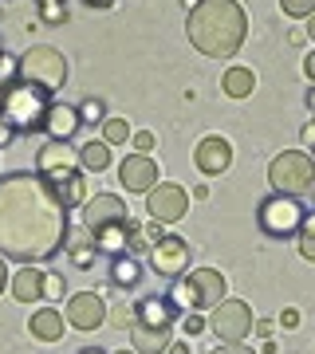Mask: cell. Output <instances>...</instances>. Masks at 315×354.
<instances>
[{
    "label": "cell",
    "instance_id": "1",
    "mask_svg": "<svg viewBox=\"0 0 315 354\" xmlns=\"http://www.w3.org/2000/svg\"><path fill=\"white\" fill-rule=\"evenodd\" d=\"M67 209L39 174L16 169L0 177V256L16 264H44L63 248Z\"/></svg>",
    "mask_w": 315,
    "mask_h": 354
},
{
    "label": "cell",
    "instance_id": "2",
    "mask_svg": "<svg viewBox=\"0 0 315 354\" xmlns=\"http://www.w3.org/2000/svg\"><path fill=\"white\" fill-rule=\"evenodd\" d=\"M186 32H189V44L201 55L228 59V55H237L244 36H249V16H244L237 0H197L189 8Z\"/></svg>",
    "mask_w": 315,
    "mask_h": 354
},
{
    "label": "cell",
    "instance_id": "3",
    "mask_svg": "<svg viewBox=\"0 0 315 354\" xmlns=\"http://www.w3.org/2000/svg\"><path fill=\"white\" fill-rule=\"evenodd\" d=\"M48 106H51V91L36 87V83L12 79V83L0 87V118H4L16 134H32V130L44 127Z\"/></svg>",
    "mask_w": 315,
    "mask_h": 354
},
{
    "label": "cell",
    "instance_id": "4",
    "mask_svg": "<svg viewBox=\"0 0 315 354\" xmlns=\"http://www.w3.org/2000/svg\"><path fill=\"white\" fill-rule=\"evenodd\" d=\"M303 221H307V209H303L300 197H284V193H272L264 201L256 205V225L264 236L272 241H291V236H300Z\"/></svg>",
    "mask_w": 315,
    "mask_h": 354
},
{
    "label": "cell",
    "instance_id": "5",
    "mask_svg": "<svg viewBox=\"0 0 315 354\" xmlns=\"http://www.w3.org/2000/svg\"><path fill=\"white\" fill-rule=\"evenodd\" d=\"M16 79L24 83H36L44 91H60L67 83V59H63L60 48L51 44H32V48L16 59Z\"/></svg>",
    "mask_w": 315,
    "mask_h": 354
},
{
    "label": "cell",
    "instance_id": "6",
    "mask_svg": "<svg viewBox=\"0 0 315 354\" xmlns=\"http://www.w3.org/2000/svg\"><path fill=\"white\" fill-rule=\"evenodd\" d=\"M268 181H272V189L284 193V197H307L315 189V162L312 153L303 150H284L272 158L268 165Z\"/></svg>",
    "mask_w": 315,
    "mask_h": 354
},
{
    "label": "cell",
    "instance_id": "7",
    "mask_svg": "<svg viewBox=\"0 0 315 354\" xmlns=\"http://www.w3.org/2000/svg\"><path fill=\"white\" fill-rule=\"evenodd\" d=\"M205 327L213 330L221 342H244L252 335V307L244 299H221L209 311V323Z\"/></svg>",
    "mask_w": 315,
    "mask_h": 354
},
{
    "label": "cell",
    "instance_id": "8",
    "mask_svg": "<svg viewBox=\"0 0 315 354\" xmlns=\"http://www.w3.org/2000/svg\"><path fill=\"white\" fill-rule=\"evenodd\" d=\"M146 213L162 225H174L189 213V193L181 185H170V181H158L150 193H146Z\"/></svg>",
    "mask_w": 315,
    "mask_h": 354
},
{
    "label": "cell",
    "instance_id": "9",
    "mask_svg": "<svg viewBox=\"0 0 315 354\" xmlns=\"http://www.w3.org/2000/svg\"><path fill=\"white\" fill-rule=\"evenodd\" d=\"M186 264H189V244L181 241V236H170V232H165L162 241L150 244V268L158 272V276L177 279L181 272H186Z\"/></svg>",
    "mask_w": 315,
    "mask_h": 354
},
{
    "label": "cell",
    "instance_id": "10",
    "mask_svg": "<svg viewBox=\"0 0 315 354\" xmlns=\"http://www.w3.org/2000/svg\"><path fill=\"white\" fill-rule=\"evenodd\" d=\"M130 216H126V201L123 197H114V193H95L83 201V225L91 232H99V228H111V225H126Z\"/></svg>",
    "mask_w": 315,
    "mask_h": 354
},
{
    "label": "cell",
    "instance_id": "11",
    "mask_svg": "<svg viewBox=\"0 0 315 354\" xmlns=\"http://www.w3.org/2000/svg\"><path fill=\"white\" fill-rule=\"evenodd\" d=\"M79 169V150H71L67 142H44L36 153V174L44 181H60L63 174Z\"/></svg>",
    "mask_w": 315,
    "mask_h": 354
},
{
    "label": "cell",
    "instance_id": "12",
    "mask_svg": "<svg viewBox=\"0 0 315 354\" xmlns=\"http://www.w3.org/2000/svg\"><path fill=\"white\" fill-rule=\"evenodd\" d=\"M158 177L162 174H158V162L150 153H130L118 165V181L126 185V193H150L158 185Z\"/></svg>",
    "mask_w": 315,
    "mask_h": 354
},
{
    "label": "cell",
    "instance_id": "13",
    "mask_svg": "<svg viewBox=\"0 0 315 354\" xmlns=\"http://www.w3.org/2000/svg\"><path fill=\"white\" fill-rule=\"evenodd\" d=\"M63 319L75 330H95L107 319V304H102V295H95V291H75L67 299V315Z\"/></svg>",
    "mask_w": 315,
    "mask_h": 354
},
{
    "label": "cell",
    "instance_id": "14",
    "mask_svg": "<svg viewBox=\"0 0 315 354\" xmlns=\"http://www.w3.org/2000/svg\"><path fill=\"white\" fill-rule=\"evenodd\" d=\"M193 162H197V169H201L205 177H221L228 165H233V146H228V138H221V134H209V138L197 142Z\"/></svg>",
    "mask_w": 315,
    "mask_h": 354
},
{
    "label": "cell",
    "instance_id": "15",
    "mask_svg": "<svg viewBox=\"0 0 315 354\" xmlns=\"http://www.w3.org/2000/svg\"><path fill=\"white\" fill-rule=\"evenodd\" d=\"M189 288H193V299H197V311H213L221 299H225V276L217 268H197L189 272Z\"/></svg>",
    "mask_w": 315,
    "mask_h": 354
},
{
    "label": "cell",
    "instance_id": "16",
    "mask_svg": "<svg viewBox=\"0 0 315 354\" xmlns=\"http://www.w3.org/2000/svg\"><path fill=\"white\" fill-rule=\"evenodd\" d=\"M39 130H48V142H71V134L79 130V111L63 106V102H51Z\"/></svg>",
    "mask_w": 315,
    "mask_h": 354
},
{
    "label": "cell",
    "instance_id": "17",
    "mask_svg": "<svg viewBox=\"0 0 315 354\" xmlns=\"http://www.w3.org/2000/svg\"><path fill=\"white\" fill-rule=\"evenodd\" d=\"M138 323L134 327H154V330H170L177 319V307L170 304V299H158V295H150V299H138Z\"/></svg>",
    "mask_w": 315,
    "mask_h": 354
},
{
    "label": "cell",
    "instance_id": "18",
    "mask_svg": "<svg viewBox=\"0 0 315 354\" xmlns=\"http://www.w3.org/2000/svg\"><path fill=\"white\" fill-rule=\"evenodd\" d=\"M51 185V193L60 197V205L71 213V209H79V205L87 201L91 193H87V174L83 169H71V174H63L60 181H48Z\"/></svg>",
    "mask_w": 315,
    "mask_h": 354
},
{
    "label": "cell",
    "instance_id": "19",
    "mask_svg": "<svg viewBox=\"0 0 315 354\" xmlns=\"http://www.w3.org/2000/svg\"><path fill=\"white\" fill-rule=\"evenodd\" d=\"M8 288H12V295L20 304H44V272H39L36 264L20 268V272L8 279Z\"/></svg>",
    "mask_w": 315,
    "mask_h": 354
},
{
    "label": "cell",
    "instance_id": "20",
    "mask_svg": "<svg viewBox=\"0 0 315 354\" xmlns=\"http://www.w3.org/2000/svg\"><path fill=\"white\" fill-rule=\"evenodd\" d=\"M28 335L39 342H60L63 339V315L55 311V307H39V311H32V319H28Z\"/></svg>",
    "mask_w": 315,
    "mask_h": 354
},
{
    "label": "cell",
    "instance_id": "21",
    "mask_svg": "<svg viewBox=\"0 0 315 354\" xmlns=\"http://www.w3.org/2000/svg\"><path fill=\"white\" fill-rule=\"evenodd\" d=\"M130 342H134V354H165V346H170V330L130 327Z\"/></svg>",
    "mask_w": 315,
    "mask_h": 354
},
{
    "label": "cell",
    "instance_id": "22",
    "mask_svg": "<svg viewBox=\"0 0 315 354\" xmlns=\"http://www.w3.org/2000/svg\"><path fill=\"white\" fill-rule=\"evenodd\" d=\"M252 87H256V75H252V67H228L225 79H221V91H225L228 99H249Z\"/></svg>",
    "mask_w": 315,
    "mask_h": 354
},
{
    "label": "cell",
    "instance_id": "23",
    "mask_svg": "<svg viewBox=\"0 0 315 354\" xmlns=\"http://www.w3.org/2000/svg\"><path fill=\"white\" fill-rule=\"evenodd\" d=\"M142 279V268H138V260L130 252H123V256H111V283L114 288H134Z\"/></svg>",
    "mask_w": 315,
    "mask_h": 354
},
{
    "label": "cell",
    "instance_id": "24",
    "mask_svg": "<svg viewBox=\"0 0 315 354\" xmlns=\"http://www.w3.org/2000/svg\"><path fill=\"white\" fill-rule=\"evenodd\" d=\"M107 165H111V146H107L102 138L87 142V146L79 150V169H83V174H102Z\"/></svg>",
    "mask_w": 315,
    "mask_h": 354
},
{
    "label": "cell",
    "instance_id": "25",
    "mask_svg": "<svg viewBox=\"0 0 315 354\" xmlns=\"http://www.w3.org/2000/svg\"><path fill=\"white\" fill-rule=\"evenodd\" d=\"M126 138H130L126 118H102V142H107V146H123Z\"/></svg>",
    "mask_w": 315,
    "mask_h": 354
},
{
    "label": "cell",
    "instance_id": "26",
    "mask_svg": "<svg viewBox=\"0 0 315 354\" xmlns=\"http://www.w3.org/2000/svg\"><path fill=\"white\" fill-rule=\"evenodd\" d=\"M107 319H111L118 330H130L134 323H138V307L134 304H114L111 311H107Z\"/></svg>",
    "mask_w": 315,
    "mask_h": 354
},
{
    "label": "cell",
    "instance_id": "27",
    "mask_svg": "<svg viewBox=\"0 0 315 354\" xmlns=\"http://www.w3.org/2000/svg\"><path fill=\"white\" fill-rule=\"evenodd\" d=\"M300 256L315 264V216H307L300 228Z\"/></svg>",
    "mask_w": 315,
    "mask_h": 354
},
{
    "label": "cell",
    "instance_id": "28",
    "mask_svg": "<svg viewBox=\"0 0 315 354\" xmlns=\"http://www.w3.org/2000/svg\"><path fill=\"white\" fill-rule=\"evenodd\" d=\"M107 118V102L102 99H83L79 106V122H102Z\"/></svg>",
    "mask_w": 315,
    "mask_h": 354
},
{
    "label": "cell",
    "instance_id": "29",
    "mask_svg": "<svg viewBox=\"0 0 315 354\" xmlns=\"http://www.w3.org/2000/svg\"><path fill=\"white\" fill-rule=\"evenodd\" d=\"M39 20L63 24V20H67V0H48V4H39Z\"/></svg>",
    "mask_w": 315,
    "mask_h": 354
},
{
    "label": "cell",
    "instance_id": "30",
    "mask_svg": "<svg viewBox=\"0 0 315 354\" xmlns=\"http://www.w3.org/2000/svg\"><path fill=\"white\" fill-rule=\"evenodd\" d=\"M280 8L288 16H296V20H307L315 12V0H280Z\"/></svg>",
    "mask_w": 315,
    "mask_h": 354
},
{
    "label": "cell",
    "instance_id": "31",
    "mask_svg": "<svg viewBox=\"0 0 315 354\" xmlns=\"http://www.w3.org/2000/svg\"><path fill=\"white\" fill-rule=\"evenodd\" d=\"M63 295V279L55 272H44V299H60Z\"/></svg>",
    "mask_w": 315,
    "mask_h": 354
},
{
    "label": "cell",
    "instance_id": "32",
    "mask_svg": "<svg viewBox=\"0 0 315 354\" xmlns=\"http://www.w3.org/2000/svg\"><path fill=\"white\" fill-rule=\"evenodd\" d=\"M142 236H146V241H162V236H165V228H162V221H154V216H150V221H146V225H142Z\"/></svg>",
    "mask_w": 315,
    "mask_h": 354
},
{
    "label": "cell",
    "instance_id": "33",
    "mask_svg": "<svg viewBox=\"0 0 315 354\" xmlns=\"http://www.w3.org/2000/svg\"><path fill=\"white\" fill-rule=\"evenodd\" d=\"M130 142H134V153H150V150H154V134H150V130H142V134H134Z\"/></svg>",
    "mask_w": 315,
    "mask_h": 354
},
{
    "label": "cell",
    "instance_id": "34",
    "mask_svg": "<svg viewBox=\"0 0 315 354\" xmlns=\"http://www.w3.org/2000/svg\"><path fill=\"white\" fill-rule=\"evenodd\" d=\"M181 330H186V335H201V330H205V319H201V315H189V311H186V319H181Z\"/></svg>",
    "mask_w": 315,
    "mask_h": 354
},
{
    "label": "cell",
    "instance_id": "35",
    "mask_svg": "<svg viewBox=\"0 0 315 354\" xmlns=\"http://www.w3.org/2000/svg\"><path fill=\"white\" fill-rule=\"evenodd\" d=\"M209 354H252V351L244 346V342H221V346H217V351H209Z\"/></svg>",
    "mask_w": 315,
    "mask_h": 354
},
{
    "label": "cell",
    "instance_id": "36",
    "mask_svg": "<svg viewBox=\"0 0 315 354\" xmlns=\"http://www.w3.org/2000/svg\"><path fill=\"white\" fill-rule=\"evenodd\" d=\"M280 327H284V330L300 327V311H296V307H288V311H280Z\"/></svg>",
    "mask_w": 315,
    "mask_h": 354
},
{
    "label": "cell",
    "instance_id": "37",
    "mask_svg": "<svg viewBox=\"0 0 315 354\" xmlns=\"http://www.w3.org/2000/svg\"><path fill=\"white\" fill-rule=\"evenodd\" d=\"M300 138H303V146H307V150H315V122H307V127L300 130Z\"/></svg>",
    "mask_w": 315,
    "mask_h": 354
},
{
    "label": "cell",
    "instance_id": "38",
    "mask_svg": "<svg viewBox=\"0 0 315 354\" xmlns=\"http://www.w3.org/2000/svg\"><path fill=\"white\" fill-rule=\"evenodd\" d=\"M165 354H189V342H181V339H170V346H165Z\"/></svg>",
    "mask_w": 315,
    "mask_h": 354
},
{
    "label": "cell",
    "instance_id": "39",
    "mask_svg": "<svg viewBox=\"0 0 315 354\" xmlns=\"http://www.w3.org/2000/svg\"><path fill=\"white\" fill-rule=\"evenodd\" d=\"M303 75H307V79H312V83H315V51H312V55H307V59H303Z\"/></svg>",
    "mask_w": 315,
    "mask_h": 354
},
{
    "label": "cell",
    "instance_id": "40",
    "mask_svg": "<svg viewBox=\"0 0 315 354\" xmlns=\"http://www.w3.org/2000/svg\"><path fill=\"white\" fill-rule=\"evenodd\" d=\"M8 288V260H4V256H0V291Z\"/></svg>",
    "mask_w": 315,
    "mask_h": 354
},
{
    "label": "cell",
    "instance_id": "41",
    "mask_svg": "<svg viewBox=\"0 0 315 354\" xmlns=\"http://www.w3.org/2000/svg\"><path fill=\"white\" fill-rule=\"evenodd\" d=\"M83 4H87V8H111L114 0H83Z\"/></svg>",
    "mask_w": 315,
    "mask_h": 354
},
{
    "label": "cell",
    "instance_id": "42",
    "mask_svg": "<svg viewBox=\"0 0 315 354\" xmlns=\"http://www.w3.org/2000/svg\"><path fill=\"white\" fill-rule=\"evenodd\" d=\"M307 36H312V39H315V12H312V16H307Z\"/></svg>",
    "mask_w": 315,
    "mask_h": 354
},
{
    "label": "cell",
    "instance_id": "43",
    "mask_svg": "<svg viewBox=\"0 0 315 354\" xmlns=\"http://www.w3.org/2000/svg\"><path fill=\"white\" fill-rule=\"evenodd\" d=\"M307 106H312V111H315V87L307 91Z\"/></svg>",
    "mask_w": 315,
    "mask_h": 354
},
{
    "label": "cell",
    "instance_id": "44",
    "mask_svg": "<svg viewBox=\"0 0 315 354\" xmlns=\"http://www.w3.org/2000/svg\"><path fill=\"white\" fill-rule=\"evenodd\" d=\"M79 354H107V351H99V346H87V351H79Z\"/></svg>",
    "mask_w": 315,
    "mask_h": 354
},
{
    "label": "cell",
    "instance_id": "45",
    "mask_svg": "<svg viewBox=\"0 0 315 354\" xmlns=\"http://www.w3.org/2000/svg\"><path fill=\"white\" fill-rule=\"evenodd\" d=\"M114 354H134V351H114Z\"/></svg>",
    "mask_w": 315,
    "mask_h": 354
},
{
    "label": "cell",
    "instance_id": "46",
    "mask_svg": "<svg viewBox=\"0 0 315 354\" xmlns=\"http://www.w3.org/2000/svg\"><path fill=\"white\" fill-rule=\"evenodd\" d=\"M312 201H315V189H312Z\"/></svg>",
    "mask_w": 315,
    "mask_h": 354
},
{
    "label": "cell",
    "instance_id": "47",
    "mask_svg": "<svg viewBox=\"0 0 315 354\" xmlns=\"http://www.w3.org/2000/svg\"><path fill=\"white\" fill-rule=\"evenodd\" d=\"M312 162H315V150H312Z\"/></svg>",
    "mask_w": 315,
    "mask_h": 354
},
{
    "label": "cell",
    "instance_id": "48",
    "mask_svg": "<svg viewBox=\"0 0 315 354\" xmlns=\"http://www.w3.org/2000/svg\"><path fill=\"white\" fill-rule=\"evenodd\" d=\"M39 4H48V0H39Z\"/></svg>",
    "mask_w": 315,
    "mask_h": 354
},
{
    "label": "cell",
    "instance_id": "49",
    "mask_svg": "<svg viewBox=\"0 0 315 354\" xmlns=\"http://www.w3.org/2000/svg\"><path fill=\"white\" fill-rule=\"evenodd\" d=\"M0 59H4V51H0Z\"/></svg>",
    "mask_w": 315,
    "mask_h": 354
}]
</instances>
